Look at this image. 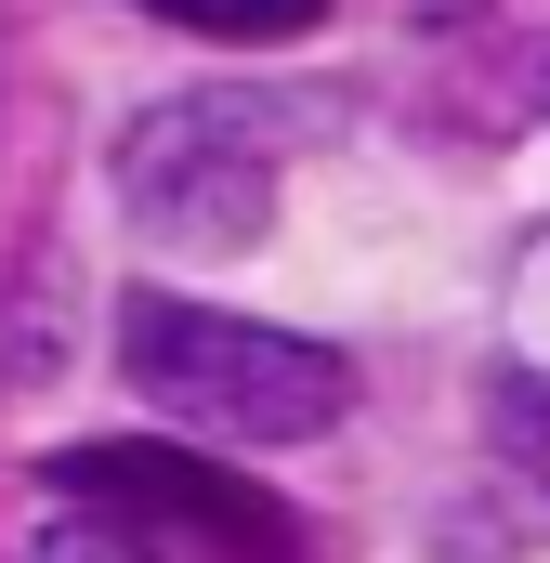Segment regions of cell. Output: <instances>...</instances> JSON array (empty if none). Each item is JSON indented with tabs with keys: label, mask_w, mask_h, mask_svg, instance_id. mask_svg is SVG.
<instances>
[{
	"label": "cell",
	"mask_w": 550,
	"mask_h": 563,
	"mask_svg": "<svg viewBox=\"0 0 550 563\" xmlns=\"http://www.w3.org/2000/svg\"><path fill=\"white\" fill-rule=\"evenodd\" d=\"M40 485L106 511L119 538L144 525V538H170L197 563H301V511H275L263 485H237L197 445H66V459H40Z\"/></svg>",
	"instance_id": "obj_3"
},
{
	"label": "cell",
	"mask_w": 550,
	"mask_h": 563,
	"mask_svg": "<svg viewBox=\"0 0 550 563\" xmlns=\"http://www.w3.org/2000/svg\"><path fill=\"white\" fill-rule=\"evenodd\" d=\"M26 563H144V551L119 538V525H40V538H26Z\"/></svg>",
	"instance_id": "obj_6"
},
{
	"label": "cell",
	"mask_w": 550,
	"mask_h": 563,
	"mask_svg": "<svg viewBox=\"0 0 550 563\" xmlns=\"http://www.w3.org/2000/svg\"><path fill=\"white\" fill-rule=\"evenodd\" d=\"M157 26H184V40H301V26H328V0H132Z\"/></svg>",
	"instance_id": "obj_4"
},
{
	"label": "cell",
	"mask_w": 550,
	"mask_h": 563,
	"mask_svg": "<svg viewBox=\"0 0 550 563\" xmlns=\"http://www.w3.org/2000/svg\"><path fill=\"white\" fill-rule=\"evenodd\" d=\"M485 432H498V459L550 498V367H512V380L485 394Z\"/></svg>",
	"instance_id": "obj_5"
},
{
	"label": "cell",
	"mask_w": 550,
	"mask_h": 563,
	"mask_svg": "<svg viewBox=\"0 0 550 563\" xmlns=\"http://www.w3.org/2000/svg\"><path fill=\"white\" fill-rule=\"evenodd\" d=\"M119 210L184 263H237L275 236V132L250 92H170L119 132Z\"/></svg>",
	"instance_id": "obj_2"
},
{
	"label": "cell",
	"mask_w": 550,
	"mask_h": 563,
	"mask_svg": "<svg viewBox=\"0 0 550 563\" xmlns=\"http://www.w3.org/2000/svg\"><path fill=\"white\" fill-rule=\"evenodd\" d=\"M119 367L132 394L170 432L197 445H315L354 407V367L301 328H263V314H210V301H170V288H132L119 301Z\"/></svg>",
	"instance_id": "obj_1"
}]
</instances>
